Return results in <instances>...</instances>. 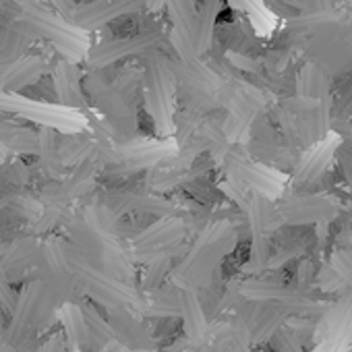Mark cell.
Returning <instances> with one entry per match:
<instances>
[{"label": "cell", "instance_id": "obj_1", "mask_svg": "<svg viewBox=\"0 0 352 352\" xmlns=\"http://www.w3.org/2000/svg\"><path fill=\"white\" fill-rule=\"evenodd\" d=\"M17 7L19 21L28 28V32H34L36 36L48 40L54 46V50L63 56V60L77 65L87 56L89 40L85 32L60 19L52 9L42 5L40 0H17Z\"/></svg>", "mask_w": 352, "mask_h": 352}, {"label": "cell", "instance_id": "obj_2", "mask_svg": "<svg viewBox=\"0 0 352 352\" xmlns=\"http://www.w3.org/2000/svg\"><path fill=\"white\" fill-rule=\"evenodd\" d=\"M174 94H176V71L172 63L164 54L151 52L145 58V69H143V100L160 135L172 133Z\"/></svg>", "mask_w": 352, "mask_h": 352}, {"label": "cell", "instance_id": "obj_3", "mask_svg": "<svg viewBox=\"0 0 352 352\" xmlns=\"http://www.w3.org/2000/svg\"><path fill=\"white\" fill-rule=\"evenodd\" d=\"M164 40H166V34L162 30H145V32H139L137 36L108 40V42L94 46L87 52L85 63L89 65V69H104V67H110V65L131 58V56L149 54Z\"/></svg>", "mask_w": 352, "mask_h": 352}, {"label": "cell", "instance_id": "obj_4", "mask_svg": "<svg viewBox=\"0 0 352 352\" xmlns=\"http://www.w3.org/2000/svg\"><path fill=\"white\" fill-rule=\"evenodd\" d=\"M83 91L94 100L106 120L122 135H131L137 126L135 106H131L106 79L98 75H87L83 79Z\"/></svg>", "mask_w": 352, "mask_h": 352}, {"label": "cell", "instance_id": "obj_5", "mask_svg": "<svg viewBox=\"0 0 352 352\" xmlns=\"http://www.w3.org/2000/svg\"><path fill=\"white\" fill-rule=\"evenodd\" d=\"M139 11H143L139 0H89V3L77 5L73 25L87 34Z\"/></svg>", "mask_w": 352, "mask_h": 352}, {"label": "cell", "instance_id": "obj_6", "mask_svg": "<svg viewBox=\"0 0 352 352\" xmlns=\"http://www.w3.org/2000/svg\"><path fill=\"white\" fill-rule=\"evenodd\" d=\"M50 69L40 56H21L11 67L0 73V94H17L36 85Z\"/></svg>", "mask_w": 352, "mask_h": 352}, {"label": "cell", "instance_id": "obj_7", "mask_svg": "<svg viewBox=\"0 0 352 352\" xmlns=\"http://www.w3.org/2000/svg\"><path fill=\"white\" fill-rule=\"evenodd\" d=\"M52 85L58 102L69 108H83L85 94H83V77L75 63L60 60L52 69Z\"/></svg>", "mask_w": 352, "mask_h": 352}, {"label": "cell", "instance_id": "obj_8", "mask_svg": "<svg viewBox=\"0 0 352 352\" xmlns=\"http://www.w3.org/2000/svg\"><path fill=\"white\" fill-rule=\"evenodd\" d=\"M333 214H336V206L329 199L317 195H294L282 208V216L290 224H309L317 220H327Z\"/></svg>", "mask_w": 352, "mask_h": 352}, {"label": "cell", "instance_id": "obj_9", "mask_svg": "<svg viewBox=\"0 0 352 352\" xmlns=\"http://www.w3.org/2000/svg\"><path fill=\"white\" fill-rule=\"evenodd\" d=\"M168 19H170V38L179 40L185 46L195 50V17L197 3L195 0H166Z\"/></svg>", "mask_w": 352, "mask_h": 352}, {"label": "cell", "instance_id": "obj_10", "mask_svg": "<svg viewBox=\"0 0 352 352\" xmlns=\"http://www.w3.org/2000/svg\"><path fill=\"white\" fill-rule=\"evenodd\" d=\"M222 13V0H201L195 17V52L197 56L206 54L216 38L218 17Z\"/></svg>", "mask_w": 352, "mask_h": 352}, {"label": "cell", "instance_id": "obj_11", "mask_svg": "<svg viewBox=\"0 0 352 352\" xmlns=\"http://www.w3.org/2000/svg\"><path fill=\"white\" fill-rule=\"evenodd\" d=\"M5 28H7L5 34L0 36V73L7 67H11L15 60H19L21 56H25V48L30 42V32L21 21Z\"/></svg>", "mask_w": 352, "mask_h": 352}, {"label": "cell", "instance_id": "obj_12", "mask_svg": "<svg viewBox=\"0 0 352 352\" xmlns=\"http://www.w3.org/2000/svg\"><path fill=\"white\" fill-rule=\"evenodd\" d=\"M38 155L42 168L52 176V179H60L65 174L63 160L58 153V137L52 126H42L38 133Z\"/></svg>", "mask_w": 352, "mask_h": 352}, {"label": "cell", "instance_id": "obj_13", "mask_svg": "<svg viewBox=\"0 0 352 352\" xmlns=\"http://www.w3.org/2000/svg\"><path fill=\"white\" fill-rule=\"evenodd\" d=\"M181 307H183V317H185L187 338H189L193 344L204 342L206 331H208V323H206V317H204L201 305H199L197 296H195L191 290H187V292L181 296Z\"/></svg>", "mask_w": 352, "mask_h": 352}, {"label": "cell", "instance_id": "obj_14", "mask_svg": "<svg viewBox=\"0 0 352 352\" xmlns=\"http://www.w3.org/2000/svg\"><path fill=\"white\" fill-rule=\"evenodd\" d=\"M0 141L7 149H13L17 153H38V133L19 124H0Z\"/></svg>", "mask_w": 352, "mask_h": 352}, {"label": "cell", "instance_id": "obj_15", "mask_svg": "<svg viewBox=\"0 0 352 352\" xmlns=\"http://www.w3.org/2000/svg\"><path fill=\"white\" fill-rule=\"evenodd\" d=\"M63 321H65V329H67V346L71 352H81L85 346H89L85 317L79 307H75V305L65 307Z\"/></svg>", "mask_w": 352, "mask_h": 352}, {"label": "cell", "instance_id": "obj_16", "mask_svg": "<svg viewBox=\"0 0 352 352\" xmlns=\"http://www.w3.org/2000/svg\"><path fill=\"white\" fill-rule=\"evenodd\" d=\"M110 331H116V336L120 333V338L124 342H131L135 348H143L147 346V338H145V331L135 323L133 317H129L126 313L122 311H116L114 319H112V325H110Z\"/></svg>", "mask_w": 352, "mask_h": 352}, {"label": "cell", "instance_id": "obj_17", "mask_svg": "<svg viewBox=\"0 0 352 352\" xmlns=\"http://www.w3.org/2000/svg\"><path fill=\"white\" fill-rule=\"evenodd\" d=\"M112 87H114L131 106H135V100H137V96H139V89L143 87V73L129 69V71H124V73L116 79V83H114Z\"/></svg>", "mask_w": 352, "mask_h": 352}, {"label": "cell", "instance_id": "obj_18", "mask_svg": "<svg viewBox=\"0 0 352 352\" xmlns=\"http://www.w3.org/2000/svg\"><path fill=\"white\" fill-rule=\"evenodd\" d=\"M0 176H3V179H5L9 185H13V187H23V185L30 183V170H28V166L21 164V162L11 164V166L5 170V174H0Z\"/></svg>", "mask_w": 352, "mask_h": 352}, {"label": "cell", "instance_id": "obj_19", "mask_svg": "<svg viewBox=\"0 0 352 352\" xmlns=\"http://www.w3.org/2000/svg\"><path fill=\"white\" fill-rule=\"evenodd\" d=\"M0 302H3V307L7 311H15V292L11 288V282H9V276H7V267L3 265V261H0Z\"/></svg>", "mask_w": 352, "mask_h": 352}, {"label": "cell", "instance_id": "obj_20", "mask_svg": "<svg viewBox=\"0 0 352 352\" xmlns=\"http://www.w3.org/2000/svg\"><path fill=\"white\" fill-rule=\"evenodd\" d=\"M168 267H170V261L166 259V257H162V259H157L149 270H147V276H145V286L147 288H153V286H157V282L164 278V274L168 272Z\"/></svg>", "mask_w": 352, "mask_h": 352}, {"label": "cell", "instance_id": "obj_21", "mask_svg": "<svg viewBox=\"0 0 352 352\" xmlns=\"http://www.w3.org/2000/svg\"><path fill=\"white\" fill-rule=\"evenodd\" d=\"M52 7H54V13L65 19L67 23H73V15H75V9H77V0H52Z\"/></svg>", "mask_w": 352, "mask_h": 352}, {"label": "cell", "instance_id": "obj_22", "mask_svg": "<svg viewBox=\"0 0 352 352\" xmlns=\"http://www.w3.org/2000/svg\"><path fill=\"white\" fill-rule=\"evenodd\" d=\"M40 352H65V342H63V336H54Z\"/></svg>", "mask_w": 352, "mask_h": 352}, {"label": "cell", "instance_id": "obj_23", "mask_svg": "<svg viewBox=\"0 0 352 352\" xmlns=\"http://www.w3.org/2000/svg\"><path fill=\"white\" fill-rule=\"evenodd\" d=\"M141 7L147 9V11H157L162 7H166V0H139Z\"/></svg>", "mask_w": 352, "mask_h": 352}, {"label": "cell", "instance_id": "obj_24", "mask_svg": "<svg viewBox=\"0 0 352 352\" xmlns=\"http://www.w3.org/2000/svg\"><path fill=\"white\" fill-rule=\"evenodd\" d=\"M228 3L239 11H253V0H228Z\"/></svg>", "mask_w": 352, "mask_h": 352}, {"label": "cell", "instance_id": "obj_25", "mask_svg": "<svg viewBox=\"0 0 352 352\" xmlns=\"http://www.w3.org/2000/svg\"><path fill=\"white\" fill-rule=\"evenodd\" d=\"M290 3L294 5V7H298V9H309L313 3H311V0H290Z\"/></svg>", "mask_w": 352, "mask_h": 352}]
</instances>
